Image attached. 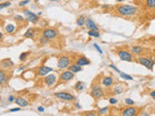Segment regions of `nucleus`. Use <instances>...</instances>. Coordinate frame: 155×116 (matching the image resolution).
Wrapping results in <instances>:
<instances>
[{
    "mask_svg": "<svg viewBox=\"0 0 155 116\" xmlns=\"http://www.w3.org/2000/svg\"><path fill=\"white\" fill-rule=\"evenodd\" d=\"M117 13L121 16H124V17H131V16H134L136 13H137V8L135 6L132 5H127V4H123V5H120L117 7L116 9Z\"/></svg>",
    "mask_w": 155,
    "mask_h": 116,
    "instance_id": "obj_1",
    "label": "nucleus"
},
{
    "mask_svg": "<svg viewBox=\"0 0 155 116\" xmlns=\"http://www.w3.org/2000/svg\"><path fill=\"white\" fill-rule=\"evenodd\" d=\"M103 95H104V91H103V88L100 86L99 84L92 85V87H91V96L94 99H100L101 97H103Z\"/></svg>",
    "mask_w": 155,
    "mask_h": 116,
    "instance_id": "obj_2",
    "label": "nucleus"
},
{
    "mask_svg": "<svg viewBox=\"0 0 155 116\" xmlns=\"http://www.w3.org/2000/svg\"><path fill=\"white\" fill-rule=\"evenodd\" d=\"M138 62L140 64H142L143 66L145 67V68L149 69V70H152L153 66H154V62L150 58H147V57H140L138 59Z\"/></svg>",
    "mask_w": 155,
    "mask_h": 116,
    "instance_id": "obj_3",
    "label": "nucleus"
},
{
    "mask_svg": "<svg viewBox=\"0 0 155 116\" xmlns=\"http://www.w3.org/2000/svg\"><path fill=\"white\" fill-rule=\"evenodd\" d=\"M70 66V58L68 56H61L57 61L58 69H66Z\"/></svg>",
    "mask_w": 155,
    "mask_h": 116,
    "instance_id": "obj_4",
    "label": "nucleus"
},
{
    "mask_svg": "<svg viewBox=\"0 0 155 116\" xmlns=\"http://www.w3.org/2000/svg\"><path fill=\"white\" fill-rule=\"evenodd\" d=\"M23 14L24 16L26 17V19H28L29 21H31L32 23H36L38 22L39 20V17H38V15H35L33 12L29 11V10H23Z\"/></svg>",
    "mask_w": 155,
    "mask_h": 116,
    "instance_id": "obj_5",
    "label": "nucleus"
},
{
    "mask_svg": "<svg viewBox=\"0 0 155 116\" xmlns=\"http://www.w3.org/2000/svg\"><path fill=\"white\" fill-rule=\"evenodd\" d=\"M54 97H56L57 99L63 100V101H73L75 99V97L70 93H67V92H58L54 94Z\"/></svg>",
    "mask_w": 155,
    "mask_h": 116,
    "instance_id": "obj_6",
    "label": "nucleus"
},
{
    "mask_svg": "<svg viewBox=\"0 0 155 116\" xmlns=\"http://www.w3.org/2000/svg\"><path fill=\"white\" fill-rule=\"evenodd\" d=\"M117 54H118V57L121 59L122 61H132V55H131V53L130 52H128L126 50H120L117 51Z\"/></svg>",
    "mask_w": 155,
    "mask_h": 116,
    "instance_id": "obj_7",
    "label": "nucleus"
},
{
    "mask_svg": "<svg viewBox=\"0 0 155 116\" xmlns=\"http://www.w3.org/2000/svg\"><path fill=\"white\" fill-rule=\"evenodd\" d=\"M43 36L48 40L50 39H54L57 36V32L54 29H45L43 31Z\"/></svg>",
    "mask_w": 155,
    "mask_h": 116,
    "instance_id": "obj_8",
    "label": "nucleus"
},
{
    "mask_svg": "<svg viewBox=\"0 0 155 116\" xmlns=\"http://www.w3.org/2000/svg\"><path fill=\"white\" fill-rule=\"evenodd\" d=\"M50 72H52V68L48 66H41L38 70V75L40 77H45Z\"/></svg>",
    "mask_w": 155,
    "mask_h": 116,
    "instance_id": "obj_9",
    "label": "nucleus"
},
{
    "mask_svg": "<svg viewBox=\"0 0 155 116\" xmlns=\"http://www.w3.org/2000/svg\"><path fill=\"white\" fill-rule=\"evenodd\" d=\"M73 77H74V73L70 72L68 70V71H64L60 75V80L61 81H68V80L72 79Z\"/></svg>",
    "mask_w": 155,
    "mask_h": 116,
    "instance_id": "obj_10",
    "label": "nucleus"
},
{
    "mask_svg": "<svg viewBox=\"0 0 155 116\" xmlns=\"http://www.w3.org/2000/svg\"><path fill=\"white\" fill-rule=\"evenodd\" d=\"M136 114H137V108L134 106H130L123 110L121 116H135Z\"/></svg>",
    "mask_w": 155,
    "mask_h": 116,
    "instance_id": "obj_11",
    "label": "nucleus"
},
{
    "mask_svg": "<svg viewBox=\"0 0 155 116\" xmlns=\"http://www.w3.org/2000/svg\"><path fill=\"white\" fill-rule=\"evenodd\" d=\"M45 81H46V83H47V85H49V86H52V85H53V84L56 82L55 75H53V74H50V75H48V76H46Z\"/></svg>",
    "mask_w": 155,
    "mask_h": 116,
    "instance_id": "obj_12",
    "label": "nucleus"
},
{
    "mask_svg": "<svg viewBox=\"0 0 155 116\" xmlns=\"http://www.w3.org/2000/svg\"><path fill=\"white\" fill-rule=\"evenodd\" d=\"M14 66V63L12 62L11 59H4L3 61L0 62V67L1 68H4V69H8V68H12Z\"/></svg>",
    "mask_w": 155,
    "mask_h": 116,
    "instance_id": "obj_13",
    "label": "nucleus"
},
{
    "mask_svg": "<svg viewBox=\"0 0 155 116\" xmlns=\"http://www.w3.org/2000/svg\"><path fill=\"white\" fill-rule=\"evenodd\" d=\"M15 102H16L17 105H18L20 106H22V107H25V106L28 105V102L25 99H23L22 97H17L15 99Z\"/></svg>",
    "mask_w": 155,
    "mask_h": 116,
    "instance_id": "obj_14",
    "label": "nucleus"
},
{
    "mask_svg": "<svg viewBox=\"0 0 155 116\" xmlns=\"http://www.w3.org/2000/svg\"><path fill=\"white\" fill-rule=\"evenodd\" d=\"M85 25H86V27L88 28V29H90V30H96V31H98L97 25H96L94 22H93V20L90 19V18H87V19H86Z\"/></svg>",
    "mask_w": 155,
    "mask_h": 116,
    "instance_id": "obj_15",
    "label": "nucleus"
},
{
    "mask_svg": "<svg viewBox=\"0 0 155 116\" xmlns=\"http://www.w3.org/2000/svg\"><path fill=\"white\" fill-rule=\"evenodd\" d=\"M112 83H113V79L111 77H105L102 79V84L105 87H110V86L112 85Z\"/></svg>",
    "mask_w": 155,
    "mask_h": 116,
    "instance_id": "obj_16",
    "label": "nucleus"
},
{
    "mask_svg": "<svg viewBox=\"0 0 155 116\" xmlns=\"http://www.w3.org/2000/svg\"><path fill=\"white\" fill-rule=\"evenodd\" d=\"M79 66H86V65H89L90 64V61L86 58V57H80L79 59L77 60V63Z\"/></svg>",
    "mask_w": 155,
    "mask_h": 116,
    "instance_id": "obj_17",
    "label": "nucleus"
},
{
    "mask_svg": "<svg viewBox=\"0 0 155 116\" xmlns=\"http://www.w3.org/2000/svg\"><path fill=\"white\" fill-rule=\"evenodd\" d=\"M69 68V71L72 73H78V72H81L82 71V67L79 66L78 64H73V65H70L68 67Z\"/></svg>",
    "mask_w": 155,
    "mask_h": 116,
    "instance_id": "obj_18",
    "label": "nucleus"
},
{
    "mask_svg": "<svg viewBox=\"0 0 155 116\" xmlns=\"http://www.w3.org/2000/svg\"><path fill=\"white\" fill-rule=\"evenodd\" d=\"M131 50H132V52L134 54H140V53L143 52V48H141L139 45H135V47H132Z\"/></svg>",
    "mask_w": 155,
    "mask_h": 116,
    "instance_id": "obj_19",
    "label": "nucleus"
},
{
    "mask_svg": "<svg viewBox=\"0 0 155 116\" xmlns=\"http://www.w3.org/2000/svg\"><path fill=\"white\" fill-rule=\"evenodd\" d=\"M7 81V76L2 70H0V84H4Z\"/></svg>",
    "mask_w": 155,
    "mask_h": 116,
    "instance_id": "obj_20",
    "label": "nucleus"
},
{
    "mask_svg": "<svg viewBox=\"0 0 155 116\" xmlns=\"http://www.w3.org/2000/svg\"><path fill=\"white\" fill-rule=\"evenodd\" d=\"M34 36V29L33 28H28L26 32L24 33V37L25 38H32Z\"/></svg>",
    "mask_w": 155,
    "mask_h": 116,
    "instance_id": "obj_21",
    "label": "nucleus"
},
{
    "mask_svg": "<svg viewBox=\"0 0 155 116\" xmlns=\"http://www.w3.org/2000/svg\"><path fill=\"white\" fill-rule=\"evenodd\" d=\"M85 21H86V19H85V17H83V16H81V17H79L77 19V24L78 26H83L85 24Z\"/></svg>",
    "mask_w": 155,
    "mask_h": 116,
    "instance_id": "obj_22",
    "label": "nucleus"
},
{
    "mask_svg": "<svg viewBox=\"0 0 155 116\" xmlns=\"http://www.w3.org/2000/svg\"><path fill=\"white\" fill-rule=\"evenodd\" d=\"M124 90V87L121 86V85H117L115 87H113V94H120L123 92Z\"/></svg>",
    "mask_w": 155,
    "mask_h": 116,
    "instance_id": "obj_23",
    "label": "nucleus"
},
{
    "mask_svg": "<svg viewBox=\"0 0 155 116\" xmlns=\"http://www.w3.org/2000/svg\"><path fill=\"white\" fill-rule=\"evenodd\" d=\"M76 89H77L78 91H83V89H84V87H85V85H84V83L83 82V81H78L77 83H76Z\"/></svg>",
    "mask_w": 155,
    "mask_h": 116,
    "instance_id": "obj_24",
    "label": "nucleus"
},
{
    "mask_svg": "<svg viewBox=\"0 0 155 116\" xmlns=\"http://www.w3.org/2000/svg\"><path fill=\"white\" fill-rule=\"evenodd\" d=\"M145 4L149 9H155V0H145Z\"/></svg>",
    "mask_w": 155,
    "mask_h": 116,
    "instance_id": "obj_25",
    "label": "nucleus"
},
{
    "mask_svg": "<svg viewBox=\"0 0 155 116\" xmlns=\"http://www.w3.org/2000/svg\"><path fill=\"white\" fill-rule=\"evenodd\" d=\"M6 32L7 33H13L14 31H15V29H16V26L15 25H13V24H8L7 26H6Z\"/></svg>",
    "mask_w": 155,
    "mask_h": 116,
    "instance_id": "obj_26",
    "label": "nucleus"
},
{
    "mask_svg": "<svg viewBox=\"0 0 155 116\" xmlns=\"http://www.w3.org/2000/svg\"><path fill=\"white\" fill-rule=\"evenodd\" d=\"M88 35L90 37H95V38H99L100 37V33L96 30H89Z\"/></svg>",
    "mask_w": 155,
    "mask_h": 116,
    "instance_id": "obj_27",
    "label": "nucleus"
},
{
    "mask_svg": "<svg viewBox=\"0 0 155 116\" xmlns=\"http://www.w3.org/2000/svg\"><path fill=\"white\" fill-rule=\"evenodd\" d=\"M120 77L123 78V79H125V80H133V77H131V76H129L127 74H124V73H121V72H120Z\"/></svg>",
    "mask_w": 155,
    "mask_h": 116,
    "instance_id": "obj_28",
    "label": "nucleus"
},
{
    "mask_svg": "<svg viewBox=\"0 0 155 116\" xmlns=\"http://www.w3.org/2000/svg\"><path fill=\"white\" fill-rule=\"evenodd\" d=\"M10 6H11V2H10V1L1 3V4H0V10H2V9H4V8H7V7H10Z\"/></svg>",
    "mask_w": 155,
    "mask_h": 116,
    "instance_id": "obj_29",
    "label": "nucleus"
},
{
    "mask_svg": "<svg viewBox=\"0 0 155 116\" xmlns=\"http://www.w3.org/2000/svg\"><path fill=\"white\" fill-rule=\"evenodd\" d=\"M108 110H109V107H108V106H106L104 108H101V109H99V114L100 115H103V114H105Z\"/></svg>",
    "mask_w": 155,
    "mask_h": 116,
    "instance_id": "obj_30",
    "label": "nucleus"
},
{
    "mask_svg": "<svg viewBox=\"0 0 155 116\" xmlns=\"http://www.w3.org/2000/svg\"><path fill=\"white\" fill-rule=\"evenodd\" d=\"M93 47H94L95 49H96V50H97V51H98L99 53H101V54H103V50H101V48H100V47H99V45H98V44H93Z\"/></svg>",
    "mask_w": 155,
    "mask_h": 116,
    "instance_id": "obj_31",
    "label": "nucleus"
},
{
    "mask_svg": "<svg viewBox=\"0 0 155 116\" xmlns=\"http://www.w3.org/2000/svg\"><path fill=\"white\" fill-rule=\"evenodd\" d=\"M125 104H126V105H134V101L127 98V99H125Z\"/></svg>",
    "mask_w": 155,
    "mask_h": 116,
    "instance_id": "obj_32",
    "label": "nucleus"
},
{
    "mask_svg": "<svg viewBox=\"0 0 155 116\" xmlns=\"http://www.w3.org/2000/svg\"><path fill=\"white\" fill-rule=\"evenodd\" d=\"M85 116H98V114L94 111H88V112H86Z\"/></svg>",
    "mask_w": 155,
    "mask_h": 116,
    "instance_id": "obj_33",
    "label": "nucleus"
},
{
    "mask_svg": "<svg viewBox=\"0 0 155 116\" xmlns=\"http://www.w3.org/2000/svg\"><path fill=\"white\" fill-rule=\"evenodd\" d=\"M27 54H28L27 52H23V53H22V54L20 55V60H21V61L24 60V59H25V57L27 56Z\"/></svg>",
    "mask_w": 155,
    "mask_h": 116,
    "instance_id": "obj_34",
    "label": "nucleus"
},
{
    "mask_svg": "<svg viewBox=\"0 0 155 116\" xmlns=\"http://www.w3.org/2000/svg\"><path fill=\"white\" fill-rule=\"evenodd\" d=\"M29 2H30V0H23V1H21V2H20V6H21V7L25 6L26 4H28Z\"/></svg>",
    "mask_w": 155,
    "mask_h": 116,
    "instance_id": "obj_35",
    "label": "nucleus"
},
{
    "mask_svg": "<svg viewBox=\"0 0 155 116\" xmlns=\"http://www.w3.org/2000/svg\"><path fill=\"white\" fill-rule=\"evenodd\" d=\"M109 102H110V104H111V105H115L116 103H117V100L114 99V98H110Z\"/></svg>",
    "mask_w": 155,
    "mask_h": 116,
    "instance_id": "obj_36",
    "label": "nucleus"
},
{
    "mask_svg": "<svg viewBox=\"0 0 155 116\" xmlns=\"http://www.w3.org/2000/svg\"><path fill=\"white\" fill-rule=\"evenodd\" d=\"M109 67H110V68H111V69H113V70H114L115 72L118 73V74H120V71H119V70H118V69H117V68H116L114 65H112V64H110V65H109Z\"/></svg>",
    "mask_w": 155,
    "mask_h": 116,
    "instance_id": "obj_37",
    "label": "nucleus"
},
{
    "mask_svg": "<svg viewBox=\"0 0 155 116\" xmlns=\"http://www.w3.org/2000/svg\"><path fill=\"white\" fill-rule=\"evenodd\" d=\"M15 19H17V20L22 21V20H23V17H22V16H18V15H16V16H15Z\"/></svg>",
    "mask_w": 155,
    "mask_h": 116,
    "instance_id": "obj_38",
    "label": "nucleus"
},
{
    "mask_svg": "<svg viewBox=\"0 0 155 116\" xmlns=\"http://www.w3.org/2000/svg\"><path fill=\"white\" fill-rule=\"evenodd\" d=\"M40 42H41L42 44H47V43H48V39H46L44 37V38H42L41 40H40Z\"/></svg>",
    "mask_w": 155,
    "mask_h": 116,
    "instance_id": "obj_39",
    "label": "nucleus"
},
{
    "mask_svg": "<svg viewBox=\"0 0 155 116\" xmlns=\"http://www.w3.org/2000/svg\"><path fill=\"white\" fill-rule=\"evenodd\" d=\"M15 99H16V98H15L14 96H10V97H9V100H8V101H9V102H13V101H15Z\"/></svg>",
    "mask_w": 155,
    "mask_h": 116,
    "instance_id": "obj_40",
    "label": "nucleus"
},
{
    "mask_svg": "<svg viewBox=\"0 0 155 116\" xmlns=\"http://www.w3.org/2000/svg\"><path fill=\"white\" fill-rule=\"evenodd\" d=\"M44 110H45V108L43 107V106H38V111H40V112H43Z\"/></svg>",
    "mask_w": 155,
    "mask_h": 116,
    "instance_id": "obj_41",
    "label": "nucleus"
},
{
    "mask_svg": "<svg viewBox=\"0 0 155 116\" xmlns=\"http://www.w3.org/2000/svg\"><path fill=\"white\" fill-rule=\"evenodd\" d=\"M150 97H152V98H155V90L154 91H152V92H150Z\"/></svg>",
    "mask_w": 155,
    "mask_h": 116,
    "instance_id": "obj_42",
    "label": "nucleus"
},
{
    "mask_svg": "<svg viewBox=\"0 0 155 116\" xmlns=\"http://www.w3.org/2000/svg\"><path fill=\"white\" fill-rule=\"evenodd\" d=\"M18 110H20V108H18V107H16V108H12L10 111H11V112H15V111H18Z\"/></svg>",
    "mask_w": 155,
    "mask_h": 116,
    "instance_id": "obj_43",
    "label": "nucleus"
},
{
    "mask_svg": "<svg viewBox=\"0 0 155 116\" xmlns=\"http://www.w3.org/2000/svg\"><path fill=\"white\" fill-rule=\"evenodd\" d=\"M76 106H77V107H79V108H81V105H80V104H79V103H77V104H76Z\"/></svg>",
    "mask_w": 155,
    "mask_h": 116,
    "instance_id": "obj_44",
    "label": "nucleus"
},
{
    "mask_svg": "<svg viewBox=\"0 0 155 116\" xmlns=\"http://www.w3.org/2000/svg\"><path fill=\"white\" fill-rule=\"evenodd\" d=\"M108 7H110V5H104V6H103V8H108Z\"/></svg>",
    "mask_w": 155,
    "mask_h": 116,
    "instance_id": "obj_45",
    "label": "nucleus"
},
{
    "mask_svg": "<svg viewBox=\"0 0 155 116\" xmlns=\"http://www.w3.org/2000/svg\"><path fill=\"white\" fill-rule=\"evenodd\" d=\"M22 70H24V67H22V68H20V71H22Z\"/></svg>",
    "mask_w": 155,
    "mask_h": 116,
    "instance_id": "obj_46",
    "label": "nucleus"
},
{
    "mask_svg": "<svg viewBox=\"0 0 155 116\" xmlns=\"http://www.w3.org/2000/svg\"><path fill=\"white\" fill-rule=\"evenodd\" d=\"M2 36H3V34H2V33H1V32H0V39L2 38Z\"/></svg>",
    "mask_w": 155,
    "mask_h": 116,
    "instance_id": "obj_47",
    "label": "nucleus"
},
{
    "mask_svg": "<svg viewBox=\"0 0 155 116\" xmlns=\"http://www.w3.org/2000/svg\"><path fill=\"white\" fill-rule=\"evenodd\" d=\"M143 116H147V114H146L145 112H144V114H143Z\"/></svg>",
    "mask_w": 155,
    "mask_h": 116,
    "instance_id": "obj_48",
    "label": "nucleus"
},
{
    "mask_svg": "<svg viewBox=\"0 0 155 116\" xmlns=\"http://www.w3.org/2000/svg\"><path fill=\"white\" fill-rule=\"evenodd\" d=\"M117 2H121V1H124V0H116Z\"/></svg>",
    "mask_w": 155,
    "mask_h": 116,
    "instance_id": "obj_49",
    "label": "nucleus"
},
{
    "mask_svg": "<svg viewBox=\"0 0 155 116\" xmlns=\"http://www.w3.org/2000/svg\"><path fill=\"white\" fill-rule=\"evenodd\" d=\"M50 1H57V0H50Z\"/></svg>",
    "mask_w": 155,
    "mask_h": 116,
    "instance_id": "obj_50",
    "label": "nucleus"
},
{
    "mask_svg": "<svg viewBox=\"0 0 155 116\" xmlns=\"http://www.w3.org/2000/svg\"><path fill=\"white\" fill-rule=\"evenodd\" d=\"M154 99H155V98H154Z\"/></svg>",
    "mask_w": 155,
    "mask_h": 116,
    "instance_id": "obj_51",
    "label": "nucleus"
}]
</instances>
